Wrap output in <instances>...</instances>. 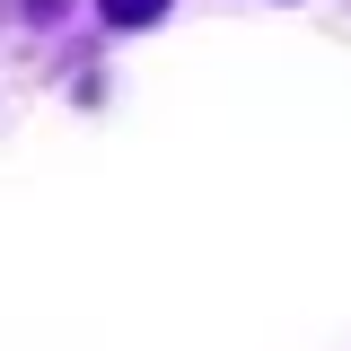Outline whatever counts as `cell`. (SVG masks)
Returning a JSON list of instances; mask_svg holds the SVG:
<instances>
[{
  "instance_id": "1",
  "label": "cell",
  "mask_w": 351,
  "mask_h": 351,
  "mask_svg": "<svg viewBox=\"0 0 351 351\" xmlns=\"http://www.w3.org/2000/svg\"><path fill=\"white\" fill-rule=\"evenodd\" d=\"M158 9H167V0H106V18H114V27H132V18H158Z\"/></svg>"
}]
</instances>
